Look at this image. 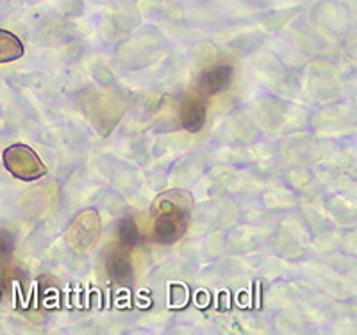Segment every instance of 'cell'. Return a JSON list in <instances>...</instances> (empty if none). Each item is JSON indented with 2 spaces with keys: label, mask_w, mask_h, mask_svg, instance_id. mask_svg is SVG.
<instances>
[{
  "label": "cell",
  "mask_w": 357,
  "mask_h": 335,
  "mask_svg": "<svg viewBox=\"0 0 357 335\" xmlns=\"http://www.w3.org/2000/svg\"><path fill=\"white\" fill-rule=\"evenodd\" d=\"M183 127L190 132H199L206 123V105L199 98H186L178 109Z\"/></svg>",
  "instance_id": "3957f363"
},
{
  "label": "cell",
  "mask_w": 357,
  "mask_h": 335,
  "mask_svg": "<svg viewBox=\"0 0 357 335\" xmlns=\"http://www.w3.org/2000/svg\"><path fill=\"white\" fill-rule=\"evenodd\" d=\"M25 54L24 43L9 31L0 29V65L20 59Z\"/></svg>",
  "instance_id": "277c9868"
},
{
  "label": "cell",
  "mask_w": 357,
  "mask_h": 335,
  "mask_svg": "<svg viewBox=\"0 0 357 335\" xmlns=\"http://www.w3.org/2000/svg\"><path fill=\"white\" fill-rule=\"evenodd\" d=\"M232 75H234V70L229 65H218L216 68L207 70L199 79L197 91L202 97H213V95L220 93L223 89H227V86L232 81Z\"/></svg>",
  "instance_id": "7a4b0ae2"
},
{
  "label": "cell",
  "mask_w": 357,
  "mask_h": 335,
  "mask_svg": "<svg viewBox=\"0 0 357 335\" xmlns=\"http://www.w3.org/2000/svg\"><path fill=\"white\" fill-rule=\"evenodd\" d=\"M6 170L18 180L33 182L47 173V168L38 154L27 145H11L4 150Z\"/></svg>",
  "instance_id": "6da1fadb"
}]
</instances>
